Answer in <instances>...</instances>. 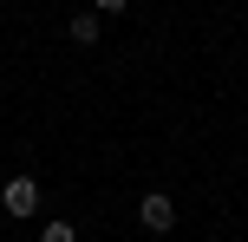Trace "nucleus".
Listing matches in <instances>:
<instances>
[{
    "mask_svg": "<svg viewBox=\"0 0 248 242\" xmlns=\"http://www.w3.org/2000/svg\"><path fill=\"white\" fill-rule=\"evenodd\" d=\"M39 242H78V229H72V223H46V229H39Z\"/></svg>",
    "mask_w": 248,
    "mask_h": 242,
    "instance_id": "nucleus-4",
    "label": "nucleus"
},
{
    "mask_svg": "<svg viewBox=\"0 0 248 242\" xmlns=\"http://www.w3.org/2000/svg\"><path fill=\"white\" fill-rule=\"evenodd\" d=\"M124 7H131V0H92V13H98V20H105V13H124Z\"/></svg>",
    "mask_w": 248,
    "mask_h": 242,
    "instance_id": "nucleus-5",
    "label": "nucleus"
},
{
    "mask_svg": "<svg viewBox=\"0 0 248 242\" xmlns=\"http://www.w3.org/2000/svg\"><path fill=\"white\" fill-rule=\"evenodd\" d=\"M137 223H144V229H157V236H170V229H176V203H170L163 190H150L144 203H137Z\"/></svg>",
    "mask_w": 248,
    "mask_h": 242,
    "instance_id": "nucleus-2",
    "label": "nucleus"
},
{
    "mask_svg": "<svg viewBox=\"0 0 248 242\" xmlns=\"http://www.w3.org/2000/svg\"><path fill=\"white\" fill-rule=\"evenodd\" d=\"M65 33H72L78 46H98V33H105V20H98V13H72V26H65Z\"/></svg>",
    "mask_w": 248,
    "mask_h": 242,
    "instance_id": "nucleus-3",
    "label": "nucleus"
},
{
    "mask_svg": "<svg viewBox=\"0 0 248 242\" xmlns=\"http://www.w3.org/2000/svg\"><path fill=\"white\" fill-rule=\"evenodd\" d=\"M0 210L26 223V216L39 210V177H0Z\"/></svg>",
    "mask_w": 248,
    "mask_h": 242,
    "instance_id": "nucleus-1",
    "label": "nucleus"
}]
</instances>
